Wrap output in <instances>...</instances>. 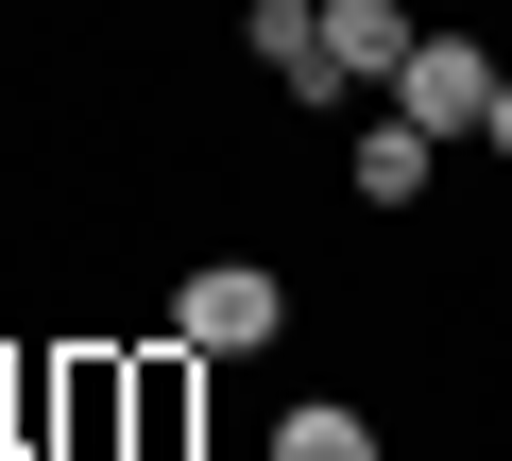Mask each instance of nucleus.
Here are the masks:
<instances>
[{
	"label": "nucleus",
	"mask_w": 512,
	"mask_h": 461,
	"mask_svg": "<svg viewBox=\"0 0 512 461\" xmlns=\"http://www.w3.org/2000/svg\"><path fill=\"white\" fill-rule=\"evenodd\" d=\"M274 325H291L274 257H205V274H188V308H171V342H188V359H256Z\"/></svg>",
	"instance_id": "1"
},
{
	"label": "nucleus",
	"mask_w": 512,
	"mask_h": 461,
	"mask_svg": "<svg viewBox=\"0 0 512 461\" xmlns=\"http://www.w3.org/2000/svg\"><path fill=\"white\" fill-rule=\"evenodd\" d=\"M495 86H512V69H495L478 35H410V69H393V120H427V137H478V120H495Z\"/></svg>",
	"instance_id": "2"
},
{
	"label": "nucleus",
	"mask_w": 512,
	"mask_h": 461,
	"mask_svg": "<svg viewBox=\"0 0 512 461\" xmlns=\"http://www.w3.org/2000/svg\"><path fill=\"white\" fill-rule=\"evenodd\" d=\"M325 69L342 86H393L410 69V0H325Z\"/></svg>",
	"instance_id": "3"
},
{
	"label": "nucleus",
	"mask_w": 512,
	"mask_h": 461,
	"mask_svg": "<svg viewBox=\"0 0 512 461\" xmlns=\"http://www.w3.org/2000/svg\"><path fill=\"white\" fill-rule=\"evenodd\" d=\"M256 52H274L291 103H342V69H325V0H256Z\"/></svg>",
	"instance_id": "4"
},
{
	"label": "nucleus",
	"mask_w": 512,
	"mask_h": 461,
	"mask_svg": "<svg viewBox=\"0 0 512 461\" xmlns=\"http://www.w3.org/2000/svg\"><path fill=\"white\" fill-rule=\"evenodd\" d=\"M427 171H444L427 120H376V137H359V205H427Z\"/></svg>",
	"instance_id": "5"
},
{
	"label": "nucleus",
	"mask_w": 512,
	"mask_h": 461,
	"mask_svg": "<svg viewBox=\"0 0 512 461\" xmlns=\"http://www.w3.org/2000/svg\"><path fill=\"white\" fill-rule=\"evenodd\" d=\"M274 461H376V427H359V410H342V393H308V410H291V427H274Z\"/></svg>",
	"instance_id": "6"
},
{
	"label": "nucleus",
	"mask_w": 512,
	"mask_h": 461,
	"mask_svg": "<svg viewBox=\"0 0 512 461\" xmlns=\"http://www.w3.org/2000/svg\"><path fill=\"white\" fill-rule=\"evenodd\" d=\"M478 154H512V86H495V120H478Z\"/></svg>",
	"instance_id": "7"
}]
</instances>
